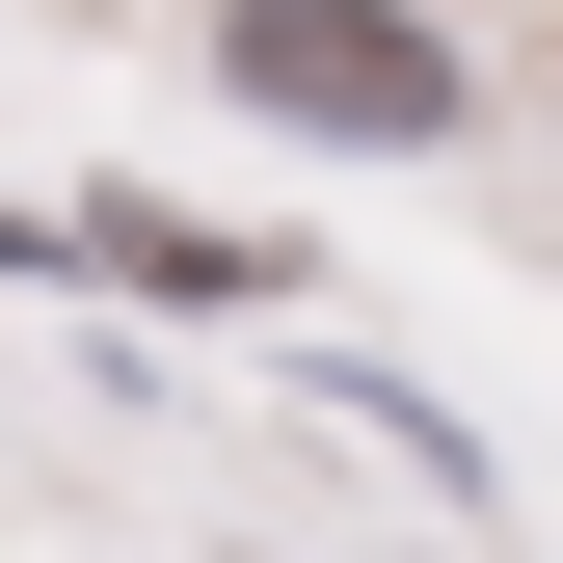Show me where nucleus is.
Segmentation results:
<instances>
[{"mask_svg":"<svg viewBox=\"0 0 563 563\" xmlns=\"http://www.w3.org/2000/svg\"><path fill=\"white\" fill-rule=\"evenodd\" d=\"M216 81H242V108H296V134H376V162H430V134L483 108L402 0H216Z\"/></svg>","mask_w":563,"mask_h":563,"instance_id":"f257e3e1","label":"nucleus"}]
</instances>
